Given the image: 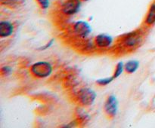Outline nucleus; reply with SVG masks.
<instances>
[{
    "label": "nucleus",
    "instance_id": "f257e3e1",
    "mask_svg": "<svg viewBox=\"0 0 155 128\" xmlns=\"http://www.w3.org/2000/svg\"><path fill=\"white\" fill-rule=\"evenodd\" d=\"M143 42V36L139 30L124 35L118 40V47L122 50L133 51L139 48Z\"/></svg>",
    "mask_w": 155,
    "mask_h": 128
},
{
    "label": "nucleus",
    "instance_id": "7ed1b4c3",
    "mask_svg": "<svg viewBox=\"0 0 155 128\" xmlns=\"http://www.w3.org/2000/svg\"><path fill=\"white\" fill-rule=\"evenodd\" d=\"M96 94L95 92L88 87L80 88L76 95V100L81 106H90L95 102Z\"/></svg>",
    "mask_w": 155,
    "mask_h": 128
},
{
    "label": "nucleus",
    "instance_id": "39448f33",
    "mask_svg": "<svg viewBox=\"0 0 155 128\" xmlns=\"http://www.w3.org/2000/svg\"><path fill=\"white\" fill-rule=\"evenodd\" d=\"M118 111V101L114 95H110L106 99L104 105V114L108 118L112 119L117 115Z\"/></svg>",
    "mask_w": 155,
    "mask_h": 128
},
{
    "label": "nucleus",
    "instance_id": "9d476101",
    "mask_svg": "<svg viewBox=\"0 0 155 128\" xmlns=\"http://www.w3.org/2000/svg\"><path fill=\"white\" fill-rule=\"evenodd\" d=\"M139 67V62L137 60H130L124 65V70L128 74H133L136 72Z\"/></svg>",
    "mask_w": 155,
    "mask_h": 128
},
{
    "label": "nucleus",
    "instance_id": "6e6552de",
    "mask_svg": "<svg viewBox=\"0 0 155 128\" xmlns=\"http://www.w3.org/2000/svg\"><path fill=\"white\" fill-rule=\"evenodd\" d=\"M15 30L13 23L7 20H2L0 22V37L7 38L12 36Z\"/></svg>",
    "mask_w": 155,
    "mask_h": 128
},
{
    "label": "nucleus",
    "instance_id": "20e7f679",
    "mask_svg": "<svg viewBox=\"0 0 155 128\" xmlns=\"http://www.w3.org/2000/svg\"><path fill=\"white\" fill-rule=\"evenodd\" d=\"M81 0H65L60 7V11L65 16H72L79 11Z\"/></svg>",
    "mask_w": 155,
    "mask_h": 128
},
{
    "label": "nucleus",
    "instance_id": "ddd939ff",
    "mask_svg": "<svg viewBox=\"0 0 155 128\" xmlns=\"http://www.w3.org/2000/svg\"><path fill=\"white\" fill-rule=\"evenodd\" d=\"M114 80L113 76L110 77H107V78H101V79H98L96 81V84L98 85L101 86V87H104V86L107 85V84H110L112 81Z\"/></svg>",
    "mask_w": 155,
    "mask_h": 128
},
{
    "label": "nucleus",
    "instance_id": "dca6fc26",
    "mask_svg": "<svg viewBox=\"0 0 155 128\" xmlns=\"http://www.w3.org/2000/svg\"><path fill=\"white\" fill-rule=\"evenodd\" d=\"M52 43H53V40L49 41V42H48L46 45H45V46H43V47H42V48H41L40 50H45V49H46V48H49V47L51 46V45H52Z\"/></svg>",
    "mask_w": 155,
    "mask_h": 128
},
{
    "label": "nucleus",
    "instance_id": "1a4fd4ad",
    "mask_svg": "<svg viewBox=\"0 0 155 128\" xmlns=\"http://www.w3.org/2000/svg\"><path fill=\"white\" fill-rule=\"evenodd\" d=\"M145 24L148 27H152L155 24V2L152 3L148 8L145 16Z\"/></svg>",
    "mask_w": 155,
    "mask_h": 128
},
{
    "label": "nucleus",
    "instance_id": "0eeeda50",
    "mask_svg": "<svg viewBox=\"0 0 155 128\" xmlns=\"http://www.w3.org/2000/svg\"><path fill=\"white\" fill-rule=\"evenodd\" d=\"M112 43H113V39L108 35L100 34L94 39V45L98 48H109Z\"/></svg>",
    "mask_w": 155,
    "mask_h": 128
},
{
    "label": "nucleus",
    "instance_id": "2eb2a0df",
    "mask_svg": "<svg viewBox=\"0 0 155 128\" xmlns=\"http://www.w3.org/2000/svg\"><path fill=\"white\" fill-rule=\"evenodd\" d=\"M1 75L2 76H7L12 72V69L9 66H2L1 68Z\"/></svg>",
    "mask_w": 155,
    "mask_h": 128
},
{
    "label": "nucleus",
    "instance_id": "f03ea898",
    "mask_svg": "<svg viewBox=\"0 0 155 128\" xmlns=\"http://www.w3.org/2000/svg\"><path fill=\"white\" fill-rule=\"evenodd\" d=\"M52 66L46 61H39L33 63L30 69V74L36 78H45L49 76L52 72Z\"/></svg>",
    "mask_w": 155,
    "mask_h": 128
},
{
    "label": "nucleus",
    "instance_id": "423d86ee",
    "mask_svg": "<svg viewBox=\"0 0 155 128\" xmlns=\"http://www.w3.org/2000/svg\"><path fill=\"white\" fill-rule=\"evenodd\" d=\"M73 31L79 38L85 39L92 33V27L87 22L83 20L77 21L73 26Z\"/></svg>",
    "mask_w": 155,
    "mask_h": 128
},
{
    "label": "nucleus",
    "instance_id": "4468645a",
    "mask_svg": "<svg viewBox=\"0 0 155 128\" xmlns=\"http://www.w3.org/2000/svg\"><path fill=\"white\" fill-rule=\"evenodd\" d=\"M39 7L42 10H45L49 6V0H35Z\"/></svg>",
    "mask_w": 155,
    "mask_h": 128
},
{
    "label": "nucleus",
    "instance_id": "f3484780",
    "mask_svg": "<svg viewBox=\"0 0 155 128\" xmlns=\"http://www.w3.org/2000/svg\"><path fill=\"white\" fill-rule=\"evenodd\" d=\"M82 2H87V1H89V0H81Z\"/></svg>",
    "mask_w": 155,
    "mask_h": 128
},
{
    "label": "nucleus",
    "instance_id": "9b49d317",
    "mask_svg": "<svg viewBox=\"0 0 155 128\" xmlns=\"http://www.w3.org/2000/svg\"><path fill=\"white\" fill-rule=\"evenodd\" d=\"M2 5L9 8H15L21 4V0H0Z\"/></svg>",
    "mask_w": 155,
    "mask_h": 128
},
{
    "label": "nucleus",
    "instance_id": "f8f14e48",
    "mask_svg": "<svg viewBox=\"0 0 155 128\" xmlns=\"http://www.w3.org/2000/svg\"><path fill=\"white\" fill-rule=\"evenodd\" d=\"M124 70V65L123 63V62H119V63L117 64L116 68L114 69V75L112 76L114 77V79L117 78L121 74L123 73V71Z\"/></svg>",
    "mask_w": 155,
    "mask_h": 128
}]
</instances>
